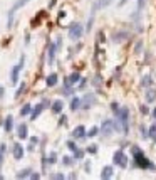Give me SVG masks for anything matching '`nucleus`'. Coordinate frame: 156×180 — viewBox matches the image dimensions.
I'll return each mask as SVG.
<instances>
[{
    "label": "nucleus",
    "mask_w": 156,
    "mask_h": 180,
    "mask_svg": "<svg viewBox=\"0 0 156 180\" xmlns=\"http://www.w3.org/2000/svg\"><path fill=\"white\" fill-rule=\"evenodd\" d=\"M133 155H134V163L139 168H155V165L144 157V153L139 150L138 147H133Z\"/></svg>",
    "instance_id": "nucleus-1"
},
{
    "label": "nucleus",
    "mask_w": 156,
    "mask_h": 180,
    "mask_svg": "<svg viewBox=\"0 0 156 180\" xmlns=\"http://www.w3.org/2000/svg\"><path fill=\"white\" fill-rule=\"evenodd\" d=\"M129 116V110L128 108H121V110L116 113V118H119V123L123 125V133H128L129 131V125H128V118Z\"/></svg>",
    "instance_id": "nucleus-2"
},
{
    "label": "nucleus",
    "mask_w": 156,
    "mask_h": 180,
    "mask_svg": "<svg viewBox=\"0 0 156 180\" xmlns=\"http://www.w3.org/2000/svg\"><path fill=\"white\" fill-rule=\"evenodd\" d=\"M113 162L116 163L117 167H121V168H126V167H128V157L124 155V151H123V150H117L116 153H114Z\"/></svg>",
    "instance_id": "nucleus-3"
},
{
    "label": "nucleus",
    "mask_w": 156,
    "mask_h": 180,
    "mask_svg": "<svg viewBox=\"0 0 156 180\" xmlns=\"http://www.w3.org/2000/svg\"><path fill=\"white\" fill-rule=\"evenodd\" d=\"M27 2H29V0H17V2L12 5V9H10V12H9V27H12V22H14V15H15V12H17L20 7H24Z\"/></svg>",
    "instance_id": "nucleus-4"
},
{
    "label": "nucleus",
    "mask_w": 156,
    "mask_h": 180,
    "mask_svg": "<svg viewBox=\"0 0 156 180\" xmlns=\"http://www.w3.org/2000/svg\"><path fill=\"white\" fill-rule=\"evenodd\" d=\"M82 35V25L81 24H72L71 27H69V37L71 39H79Z\"/></svg>",
    "instance_id": "nucleus-5"
},
{
    "label": "nucleus",
    "mask_w": 156,
    "mask_h": 180,
    "mask_svg": "<svg viewBox=\"0 0 156 180\" xmlns=\"http://www.w3.org/2000/svg\"><path fill=\"white\" fill-rule=\"evenodd\" d=\"M101 130H102V135H104V136H109V135L114 131V121H113V120L102 121V126H101Z\"/></svg>",
    "instance_id": "nucleus-6"
},
{
    "label": "nucleus",
    "mask_w": 156,
    "mask_h": 180,
    "mask_svg": "<svg viewBox=\"0 0 156 180\" xmlns=\"http://www.w3.org/2000/svg\"><path fill=\"white\" fill-rule=\"evenodd\" d=\"M24 61H25V57L22 56V57H20V62L14 68V69H12V82H14V84H15L17 79H19V72L22 71V68H24Z\"/></svg>",
    "instance_id": "nucleus-7"
},
{
    "label": "nucleus",
    "mask_w": 156,
    "mask_h": 180,
    "mask_svg": "<svg viewBox=\"0 0 156 180\" xmlns=\"http://www.w3.org/2000/svg\"><path fill=\"white\" fill-rule=\"evenodd\" d=\"M128 37H129V34H128L126 30H119V32H114V35H113V40L114 42H123V40H126Z\"/></svg>",
    "instance_id": "nucleus-8"
},
{
    "label": "nucleus",
    "mask_w": 156,
    "mask_h": 180,
    "mask_svg": "<svg viewBox=\"0 0 156 180\" xmlns=\"http://www.w3.org/2000/svg\"><path fill=\"white\" fill-rule=\"evenodd\" d=\"M82 103H84V104H82L84 108L92 106V104L96 103V94H92V93H91V94H86V96H84V100H82Z\"/></svg>",
    "instance_id": "nucleus-9"
},
{
    "label": "nucleus",
    "mask_w": 156,
    "mask_h": 180,
    "mask_svg": "<svg viewBox=\"0 0 156 180\" xmlns=\"http://www.w3.org/2000/svg\"><path fill=\"white\" fill-rule=\"evenodd\" d=\"M56 49H57V44H50V46H49V52H47V59H49V64H52V62H54Z\"/></svg>",
    "instance_id": "nucleus-10"
},
{
    "label": "nucleus",
    "mask_w": 156,
    "mask_h": 180,
    "mask_svg": "<svg viewBox=\"0 0 156 180\" xmlns=\"http://www.w3.org/2000/svg\"><path fill=\"white\" fill-rule=\"evenodd\" d=\"M144 2H146V0H138V7H136V12H134V14L131 15V17H133V20H138V17H139V14H141V9L144 7Z\"/></svg>",
    "instance_id": "nucleus-11"
},
{
    "label": "nucleus",
    "mask_w": 156,
    "mask_h": 180,
    "mask_svg": "<svg viewBox=\"0 0 156 180\" xmlns=\"http://www.w3.org/2000/svg\"><path fill=\"white\" fill-rule=\"evenodd\" d=\"M14 157H15L17 160H20V158L24 157V148H22V145H15V147H14Z\"/></svg>",
    "instance_id": "nucleus-12"
},
{
    "label": "nucleus",
    "mask_w": 156,
    "mask_h": 180,
    "mask_svg": "<svg viewBox=\"0 0 156 180\" xmlns=\"http://www.w3.org/2000/svg\"><path fill=\"white\" fill-rule=\"evenodd\" d=\"M113 177V167H104L101 172V179H111Z\"/></svg>",
    "instance_id": "nucleus-13"
},
{
    "label": "nucleus",
    "mask_w": 156,
    "mask_h": 180,
    "mask_svg": "<svg viewBox=\"0 0 156 180\" xmlns=\"http://www.w3.org/2000/svg\"><path fill=\"white\" fill-rule=\"evenodd\" d=\"M5 131L9 133V131H12V128H14V118L12 116H7V120H5Z\"/></svg>",
    "instance_id": "nucleus-14"
},
{
    "label": "nucleus",
    "mask_w": 156,
    "mask_h": 180,
    "mask_svg": "<svg viewBox=\"0 0 156 180\" xmlns=\"http://www.w3.org/2000/svg\"><path fill=\"white\" fill-rule=\"evenodd\" d=\"M19 138H27V125H19Z\"/></svg>",
    "instance_id": "nucleus-15"
},
{
    "label": "nucleus",
    "mask_w": 156,
    "mask_h": 180,
    "mask_svg": "<svg viewBox=\"0 0 156 180\" xmlns=\"http://www.w3.org/2000/svg\"><path fill=\"white\" fill-rule=\"evenodd\" d=\"M84 126H77V128H76V130L72 131V135H74V138H82V136H84Z\"/></svg>",
    "instance_id": "nucleus-16"
},
{
    "label": "nucleus",
    "mask_w": 156,
    "mask_h": 180,
    "mask_svg": "<svg viewBox=\"0 0 156 180\" xmlns=\"http://www.w3.org/2000/svg\"><path fill=\"white\" fill-rule=\"evenodd\" d=\"M156 100V91L155 89H148L146 91V101L148 103H153Z\"/></svg>",
    "instance_id": "nucleus-17"
},
{
    "label": "nucleus",
    "mask_w": 156,
    "mask_h": 180,
    "mask_svg": "<svg viewBox=\"0 0 156 180\" xmlns=\"http://www.w3.org/2000/svg\"><path fill=\"white\" fill-rule=\"evenodd\" d=\"M44 108H45V106H44V103H42V104H39V106H35V110L32 111V118H30V120H35V118H37V116L40 115V111L44 110Z\"/></svg>",
    "instance_id": "nucleus-18"
},
{
    "label": "nucleus",
    "mask_w": 156,
    "mask_h": 180,
    "mask_svg": "<svg viewBox=\"0 0 156 180\" xmlns=\"http://www.w3.org/2000/svg\"><path fill=\"white\" fill-rule=\"evenodd\" d=\"M45 82H47V86H56L57 84V74H50L49 78L45 79Z\"/></svg>",
    "instance_id": "nucleus-19"
},
{
    "label": "nucleus",
    "mask_w": 156,
    "mask_h": 180,
    "mask_svg": "<svg viewBox=\"0 0 156 180\" xmlns=\"http://www.w3.org/2000/svg\"><path fill=\"white\" fill-rule=\"evenodd\" d=\"M79 79H81V76H79L77 72H74V74H71V76H69L67 82H69V84H76V82H77Z\"/></svg>",
    "instance_id": "nucleus-20"
},
{
    "label": "nucleus",
    "mask_w": 156,
    "mask_h": 180,
    "mask_svg": "<svg viewBox=\"0 0 156 180\" xmlns=\"http://www.w3.org/2000/svg\"><path fill=\"white\" fill-rule=\"evenodd\" d=\"M79 106H81V100H79V98H74V100L71 101V110L72 111H76Z\"/></svg>",
    "instance_id": "nucleus-21"
},
{
    "label": "nucleus",
    "mask_w": 156,
    "mask_h": 180,
    "mask_svg": "<svg viewBox=\"0 0 156 180\" xmlns=\"http://www.w3.org/2000/svg\"><path fill=\"white\" fill-rule=\"evenodd\" d=\"M62 106H64L62 101H56L54 106H52V111H54V113H60V111H62Z\"/></svg>",
    "instance_id": "nucleus-22"
},
{
    "label": "nucleus",
    "mask_w": 156,
    "mask_h": 180,
    "mask_svg": "<svg viewBox=\"0 0 156 180\" xmlns=\"http://www.w3.org/2000/svg\"><path fill=\"white\" fill-rule=\"evenodd\" d=\"M148 136H151V138L156 141V123H155V125H151V128H149V133H148Z\"/></svg>",
    "instance_id": "nucleus-23"
},
{
    "label": "nucleus",
    "mask_w": 156,
    "mask_h": 180,
    "mask_svg": "<svg viewBox=\"0 0 156 180\" xmlns=\"http://www.w3.org/2000/svg\"><path fill=\"white\" fill-rule=\"evenodd\" d=\"M30 111H32V108H30V104H25V106H24V108L20 110V115H22V116H25V115H29Z\"/></svg>",
    "instance_id": "nucleus-24"
},
{
    "label": "nucleus",
    "mask_w": 156,
    "mask_h": 180,
    "mask_svg": "<svg viewBox=\"0 0 156 180\" xmlns=\"http://www.w3.org/2000/svg\"><path fill=\"white\" fill-rule=\"evenodd\" d=\"M151 82H153V79H151V76H144V78L141 79V84H143V86H149Z\"/></svg>",
    "instance_id": "nucleus-25"
},
{
    "label": "nucleus",
    "mask_w": 156,
    "mask_h": 180,
    "mask_svg": "<svg viewBox=\"0 0 156 180\" xmlns=\"http://www.w3.org/2000/svg\"><path fill=\"white\" fill-rule=\"evenodd\" d=\"M30 175V170H22L20 173H17V177L19 179H24V177H29Z\"/></svg>",
    "instance_id": "nucleus-26"
},
{
    "label": "nucleus",
    "mask_w": 156,
    "mask_h": 180,
    "mask_svg": "<svg viewBox=\"0 0 156 180\" xmlns=\"http://www.w3.org/2000/svg\"><path fill=\"white\" fill-rule=\"evenodd\" d=\"M98 133H99V128H96V126H94V128H91V131H87L89 136H96Z\"/></svg>",
    "instance_id": "nucleus-27"
},
{
    "label": "nucleus",
    "mask_w": 156,
    "mask_h": 180,
    "mask_svg": "<svg viewBox=\"0 0 156 180\" xmlns=\"http://www.w3.org/2000/svg\"><path fill=\"white\" fill-rule=\"evenodd\" d=\"M24 89H25V84H24V82H22V84H20V88H19V91H17V93H15V98H19L20 94H22V93H24Z\"/></svg>",
    "instance_id": "nucleus-28"
},
{
    "label": "nucleus",
    "mask_w": 156,
    "mask_h": 180,
    "mask_svg": "<svg viewBox=\"0 0 156 180\" xmlns=\"http://www.w3.org/2000/svg\"><path fill=\"white\" fill-rule=\"evenodd\" d=\"M141 47H143V42L139 40V42L136 44V49H134V52H136V54H139V52H141Z\"/></svg>",
    "instance_id": "nucleus-29"
},
{
    "label": "nucleus",
    "mask_w": 156,
    "mask_h": 180,
    "mask_svg": "<svg viewBox=\"0 0 156 180\" xmlns=\"http://www.w3.org/2000/svg\"><path fill=\"white\" fill-rule=\"evenodd\" d=\"M56 153H50V157H49V163H56Z\"/></svg>",
    "instance_id": "nucleus-30"
},
{
    "label": "nucleus",
    "mask_w": 156,
    "mask_h": 180,
    "mask_svg": "<svg viewBox=\"0 0 156 180\" xmlns=\"http://www.w3.org/2000/svg\"><path fill=\"white\" fill-rule=\"evenodd\" d=\"M111 108H113V111H114V113H117V111H119V104H117V103H113V104H111Z\"/></svg>",
    "instance_id": "nucleus-31"
},
{
    "label": "nucleus",
    "mask_w": 156,
    "mask_h": 180,
    "mask_svg": "<svg viewBox=\"0 0 156 180\" xmlns=\"http://www.w3.org/2000/svg\"><path fill=\"white\" fill-rule=\"evenodd\" d=\"M74 153H76V158H77V160H81V157H82V151L76 148V150H74Z\"/></svg>",
    "instance_id": "nucleus-32"
},
{
    "label": "nucleus",
    "mask_w": 156,
    "mask_h": 180,
    "mask_svg": "<svg viewBox=\"0 0 156 180\" xmlns=\"http://www.w3.org/2000/svg\"><path fill=\"white\" fill-rule=\"evenodd\" d=\"M5 153V145H0V162H2V157Z\"/></svg>",
    "instance_id": "nucleus-33"
},
{
    "label": "nucleus",
    "mask_w": 156,
    "mask_h": 180,
    "mask_svg": "<svg viewBox=\"0 0 156 180\" xmlns=\"http://www.w3.org/2000/svg\"><path fill=\"white\" fill-rule=\"evenodd\" d=\"M62 163H64V165H71V163H72V160H71L69 157H64V160H62Z\"/></svg>",
    "instance_id": "nucleus-34"
},
{
    "label": "nucleus",
    "mask_w": 156,
    "mask_h": 180,
    "mask_svg": "<svg viewBox=\"0 0 156 180\" xmlns=\"http://www.w3.org/2000/svg\"><path fill=\"white\" fill-rule=\"evenodd\" d=\"M141 136H143V138H146V136H148V131H146L144 126H141Z\"/></svg>",
    "instance_id": "nucleus-35"
},
{
    "label": "nucleus",
    "mask_w": 156,
    "mask_h": 180,
    "mask_svg": "<svg viewBox=\"0 0 156 180\" xmlns=\"http://www.w3.org/2000/svg\"><path fill=\"white\" fill-rule=\"evenodd\" d=\"M67 147H69V148H71V150H72V151L76 150V148H77V147H76V145H74L72 141H69V143H67Z\"/></svg>",
    "instance_id": "nucleus-36"
},
{
    "label": "nucleus",
    "mask_w": 156,
    "mask_h": 180,
    "mask_svg": "<svg viewBox=\"0 0 156 180\" xmlns=\"http://www.w3.org/2000/svg\"><path fill=\"white\" fill-rule=\"evenodd\" d=\"M139 110H141V113H144V115L148 113V108H146V106H139Z\"/></svg>",
    "instance_id": "nucleus-37"
},
{
    "label": "nucleus",
    "mask_w": 156,
    "mask_h": 180,
    "mask_svg": "<svg viewBox=\"0 0 156 180\" xmlns=\"http://www.w3.org/2000/svg\"><path fill=\"white\" fill-rule=\"evenodd\" d=\"M87 151H91V153H96V151H98V148H96V147H91V148H87Z\"/></svg>",
    "instance_id": "nucleus-38"
},
{
    "label": "nucleus",
    "mask_w": 156,
    "mask_h": 180,
    "mask_svg": "<svg viewBox=\"0 0 156 180\" xmlns=\"http://www.w3.org/2000/svg\"><path fill=\"white\" fill-rule=\"evenodd\" d=\"M52 179H64V175H60V173L59 175H52Z\"/></svg>",
    "instance_id": "nucleus-39"
},
{
    "label": "nucleus",
    "mask_w": 156,
    "mask_h": 180,
    "mask_svg": "<svg viewBox=\"0 0 156 180\" xmlns=\"http://www.w3.org/2000/svg\"><path fill=\"white\" fill-rule=\"evenodd\" d=\"M126 2H128V0H119V7H123V5H124Z\"/></svg>",
    "instance_id": "nucleus-40"
},
{
    "label": "nucleus",
    "mask_w": 156,
    "mask_h": 180,
    "mask_svg": "<svg viewBox=\"0 0 156 180\" xmlns=\"http://www.w3.org/2000/svg\"><path fill=\"white\" fill-rule=\"evenodd\" d=\"M153 116H155V118H156V108H155V110H153Z\"/></svg>",
    "instance_id": "nucleus-41"
}]
</instances>
